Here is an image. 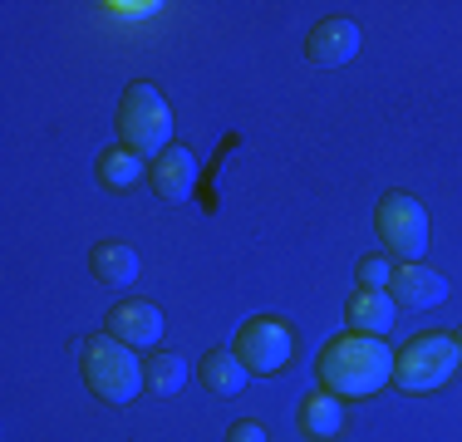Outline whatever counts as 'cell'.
I'll return each mask as SVG.
<instances>
[{
  "instance_id": "8",
  "label": "cell",
  "mask_w": 462,
  "mask_h": 442,
  "mask_svg": "<svg viewBox=\"0 0 462 442\" xmlns=\"http://www.w3.org/2000/svg\"><path fill=\"white\" fill-rule=\"evenodd\" d=\"M305 54H310L315 64H325V69H339V64H349L359 54V25L345 15L320 20V25L310 30V40H305Z\"/></svg>"
},
{
  "instance_id": "14",
  "label": "cell",
  "mask_w": 462,
  "mask_h": 442,
  "mask_svg": "<svg viewBox=\"0 0 462 442\" xmlns=\"http://www.w3.org/2000/svg\"><path fill=\"white\" fill-rule=\"evenodd\" d=\"M143 177H148V158H138L134 148H104L98 152V182L108 187V192H128V187H138Z\"/></svg>"
},
{
  "instance_id": "17",
  "label": "cell",
  "mask_w": 462,
  "mask_h": 442,
  "mask_svg": "<svg viewBox=\"0 0 462 442\" xmlns=\"http://www.w3.org/2000/svg\"><path fill=\"white\" fill-rule=\"evenodd\" d=\"M355 275H359V290H389V285H393V265H389V256H365Z\"/></svg>"
},
{
  "instance_id": "9",
  "label": "cell",
  "mask_w": 462,
  "mask_h": 442,
  "mask_svg": "<svg viewBox=\"0 0 462 442\" xmlns=\"http://www.w3.org/2000/svg\"><path fill=\"white\" fill-rule=\"evenodd\" d=\"M389 295H393L399 305H409V309H433V305L448 300V281L433 271V265L409 261V265H399V271H393Z\"/></svg>"
},
{
  "instance_id": "11",
  "label": "cell",
  "mask_w": 462,
  "mask_h": 442,
  "mask_svg": "<svg viewBox=\"0 0 462 442\" xmlns=\"http://www.w3.org/2000/svg\"><path fill=\"white\" fill-rule=\"evenodd\" d=\"M246 364L236 359V349H207L202 364H197V379H202L207 393L217 398H236L241 389H246Z\"/></svg>"
},
{
  "instance_id": "6",
  "label": "cell",
  "mask_w": 462,
  "mask_h": 442,
  "mask_svg": "<svg viewBox=\"0 0 462 442\" xmlns=\"http://www.w3.org/2000/svg\"><path fill=\"white\" fill-rule=\"evenodd\" d=\"M236 359L246 364L251 373H281L285 364H291V325L276 315H256L241 325L236 335Z\"/></svg>"
},
{
  "instance_id": "3",
  "label": "cell",
  "mask_w": 462,
  "mask_h": 442,
  "mask_svg": "<svg viewBox=\"0 0 462 442\" xmlns=\"http://www.w3.org/2000/svg\"><path fill=\"white\" fill-rule=\"evenodd\" d=\"M79 369H84V383L94 389V398H104V403H134L138 389H143V364L134 359V349L118 345L108 329L84 339Z\"/></svg>"
},
{
  "instance_id": "1",
  "label": "cell",
  "mask_w": 462,
  "mask_h": 442,
  "mask_svg": "<svg viewBox=\"0 0 462 442\" xmlns=\"http://www.w3.org/2000/svg\"><path fill=\"white\" fill-rule=\"evenodd\" d=\"M315 369H320L325 393L365 398V393L383 389V383L393 379V349L383 345V335H359V329H349V335H335L320 349V364H315Z\"/></svg>"
},
{
  "instance_id": "12",
  "label": "cell",
  "mask_w": 462,
  "mask_h": 442,
  "mask_svg": "<svg viewBox=\"0 0 462 442\" xmlns=\"http://www.w3.org/2000/svg\"><path fill=\"white\" fill-rule=\"evenodd\" d=\"M89 271L104 285H134L138 281V251L128 241H98L89 251Z\"/></svg>"
},
{
  "instance_id": "19",
  "label": "cell",
  "mask_w": 462,
  "mask_h": 442,
  "mask_svg": "<svg viewBox=\"0 0 462 442\" xmlns=\"http://www.w3.org/2000/svg\"><path fill=\"white\" fill-rule=\"evenodd\" d=\"M453 345H457V354H462V329H457V335H453Z\"/></svg>"
},
{
  "instance_id": "16",
  "label": "cell",
  "mask_w": 462,
  "mask_h": 442,
  "mask_svg": "<svg viewBox=\"0 0 462 442\" xmlns=\"http://www.w3.org/2000/svg\"><path fill=\"white\" fill-rule=\"evenodd\" d=\"M143 383H148V393L172 398L187 383V359L182 354H148V364H143Z\"/></svg>"
},
{
  "instance_id": "10",
  "label": "cell",
  "mask_w": 462,
  "mask_h": 442,
  "mask_svg": "<svg viewBox=\"0 0 462 442\" xmlns=\"http://www.w3.org/2000/svg\"><path fill=\"white\" fill-rule=\"evenodd\" d=\"M148 182H152V192H158L162 202H187V197H192V187H197V158L172 143L162 158H152Z\"/></svg>"
},
{
  "instance_id": "5",
  "label": "cell",
  "mask_w": 462,
  "mask_h": 442,
  "mask_svg": "<svg viewBox=\"0 0 462 442\" xmlns=\"http://www.w3.org/2000/svg\"><path fill=\"white\" fill-rule=\"evenodd\" d=\"M374 231H379L383 251L403 261H423L428 251V212L423 202L409 192H383L379 207H374Z\"/></svg>"
},
{
  "instance_id": "4",
  "label": "cell",
  "mask_w": 462,
  "mask_h": 442,
  "mask_svg": "<svg viewBox=\"0 0 462 442\" xmlns=\"http://www.w3.org/2000/svg\"><path fill=\"white\" fill-rule=\"evenodd\" d=\"M457 364L462 354L453 345V335H418L393 354V383L403 393H433L457 373Z\"/></svg>"
},
{
  "instance_id": "7",
  "label": "cell",
  "mask_w": 462,
  "mask_h": 442,
  "mask_svg": "<svg viewBox=\"0 0 462 442\" xmlns=\"http://www.w3.org/2000/svg\"><path fill=\"white\" fill-rule=\"evenodd\" d=\"M108 335L118 339V345H128V349H152L162 339V309L158 305H148V300H124V305H114L108 309Z\"/></svg>"
},
{
  "instance_id": "13",
  "label": "cell",
  "mask_w": 462,
  "mask_h": 442,
  "mask_svg": "<svg viewBox=\"0 0 462 442\" xmlns=\"http://www.w3.org/2000/svg\"><path fill=\"white\" fill-rule=\"evenodd\" d=\"M300 433L315 437V442H329L345 433V403L335 393H310L300 403Z\"/></svg>"
},
{
  "instance_id": "2",
  "label": "cell",
  "mask_w": 462,
  "mask_h": 442,
  "mask_svg": "<svg viewBox=\"0 0 462 442\" xmlns=\"http://www.w3.org/2000/svg\"><path fill=\"white\" fill-rule=\"evenodd\" d=\"M118 138L138 158H162L172 148V108L158 94V84L134 79L118 94Z\"/></svg>"
},
{
  "instance_id": "15",
  "label": "cell",
  "mask_w": 462,
  "mask_h": 442,
  "mask_svg": "<svg viewBox=\"0 0 462 442\" xmlns=\"http://www.w3.org/2000/svg\"><path fill=\"white\" fill-rule=\"evenodd\" d=\"M349 325L359 335H383L393 325V295L389 290H355L349 295Z\"/></svg>"
},
{
  "instance_id": "18",
  "label": "cell",
  "mask_w": 462,
  "mask_h": 442,
  "mask_svg": "<svg viewBox=\"0 0 462 442\" xmlns=\"http://www.w3.org/2000/svg\"><path fill=\"white\" fill-rule=\"evenodd\" d=\"M226 442H271L266 423H256V418H241V423L226 428Z\"/></svg>"
}]
</instances>
